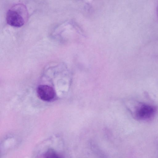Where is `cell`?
<instances>
[{"label": "cell", "instance_id": "cell-5", "mask_svg": "<svg viewBox=\"0 0 158 158\" xmlns=\"http://www.w3.org/2000/svg\"><path fill=\"white\" fill-rule=\"evenodd\" d=\"M156 11H157V17H158V6L157 8Z\"/></svg>", "mask_w": 158, "mask_h": 158}, {"label": "cell", "instance_id": "cell-3", "mask_svg": "<svg viewBox=\"0 0 158 158\" xmlns=\"http://www.w3.org/2000/svg\"><path fill=\"white\" fill-rule=\"evenodd\" d=\"M37 92L39 98L46 101L52 100L54 98L55 94L53 88L46 85H39L37 88Z\"/></svg>", "mask_w": 158, "mask_h": 158}, {"label": "cell", "instance_id": "cell-4", "mask_svg": "<svg viewBox=\"0 0 158 158\" xmlns=\"http://www.w3.org/2000/svg\"><path fill=\"white\" fill-rule=\"evenodd\" d=\"M45 157L47 158H60V156L55 151L50 149L48 150L45 154Z\"/></svg>", "mask_w": 158, "mask_h": 158}, {"label": "cell", "instance_id": "cell-1", "mask_svg": "<svg viewBox=\"0 0 158 158\" xmlns=\"http://www.w3.org/2000/svg\"><path fill=\"white\" fill-rule=\"evenodd\" d=\"M28 13L26 7L21 4H15L7 11L6 15V21L9 25L15 27L23 26L27 21Z\"/></svg>", "mask_w": 158, "mask_h": 158}, {"label": "cell", "instance_id": "cell-2", "mask_svg": "<svg viewBox=\"0 0 158 158\" xmlns=\"http://www.w3.org/2000/svg\"><path fill=\"white\" fill-rule=\"evenodd\" d=\"M156 112V109L154 106L148 104L140 103L136 107L134 114L137 119L144 121L152 118Z\"/></svg>", "mask_w": 158, "mask_h": 158}]
</instances>
